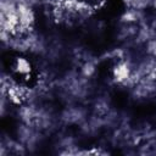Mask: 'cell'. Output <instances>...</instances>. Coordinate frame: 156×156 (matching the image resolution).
I'll use <instances>...</instances> for the list:
<instances>
[{"label": "cell", "mask_w": 156, "mask_h": 156, "mask_svg": "<svg viewBox=\"0 0 156 156\" xmlns=\"http://www.w3.org/2000/svg\"><path fill=\"white\" fill-rule=\"evenodd\" d=\"M12 69L13 72L20 76V77H24L27 78L28 76H30L32 73V66H30V62L23 57H17L15 58L13 63H12Z\"/></svg>", "instance_id": "cell-1"}, {"label": "cell", "mask_w": 156, "mask_h": 156, "mask_svg": "<svg viewBox=\"0 0 156 156\" xmlns=\"http://www.w3.org/2000/svg\"><path fill=\"white\" fill-rule=\"evenodd\" d=\"M123 2L132 10H143L151 4H155V0H123Z\"/></svg>", "instance_id": "cell-2"}]
</instances>
